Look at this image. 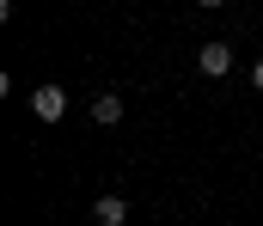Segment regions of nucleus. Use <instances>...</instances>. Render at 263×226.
I'll use <instances>...</instances> for the list:
<instances>
[{
  "label": "nucleus",
  "mask_w": 263,
  "mask_h": 226,
  "mask_svg": "<svg viewBox=\"0 0 263 226\" xmlns=\"http://www.w3.org/2000/svg\"><path fill=\"white\" fill-rule=\"evenodd\" d=\"M196 68H202L208 79H227V74H233V43H220V37L202 43V49H196Z\"/></svg>",
  "instance_id": "nucleus-1"
},
{
  "label": "nucleus",
  "mask_w": 263,
  "mask_h": 226,
  "mask_svg": "<svg viewBox=\"0 0 263 226\" xmlns=\"http://www.w3.org/2000/svg\"><path fill=\"white\" fill-rule=\"evenodd\" d=\"M31 110H37V122H62L67 116V92L62 86H37L31 92Z\"/></svg>",
  "instance_id": "nucleus-2"
},
{
  "label": "nucleus",
  "mask_w": 263,
  "mask_h": 226,
  "mask_svg": "<svg viewBox=\"0 0 263 226\" xmlns=\"http://www.w3.org/2000/svg\"><path fill=\"white\" fill-rule=\"evenodd\" d=\"M92 220L98 226H123L129 220V196H98V202H92Z\"/></svg>",
  "instance_id": "nucleus-3"
},
{
  "label": "nucleus",
  "mask_w": 263,
  "mask_h": 226,
  "mask_svg": "<svg viewBox=\"0 0 263 226\" xmlns=\"http://www.w3.org/2000/svg\"><path fill=\"white\" fill-rule=\"evenodd\" d=\"M92 122H104V129L123 122V98H117V92H98V98H92Z\"/></svg>",
  "instance_id": "nucleus-4"
},
{
  "label": "nucleus",
  "mask_w": 263,
  "mask_h": 226,
  "mask_svg": "<svg viewBox=\"0 0 263 226\" xmlns=\"http://www.w3.org/2000/svg\"><path fill=\"white\" fill-rule=\"evenodd\" d=\"M251 86H257V92H263V55H257V68H251Z\"/></svg>",
  "instance_id": "nucleus-5"
}]
</instances>
